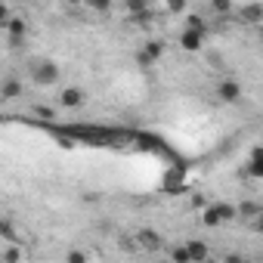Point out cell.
<instances>
[{
    "instance_id": "2",
    "label": "cell",
    "mask_w": 263,
    "mask_h": 263,
    "mask_svg": "<svg viewBox=\"0 0 263 263\" xmlns=\"http://www.w3.org/2000/svg\"><path fill=\"white\" fill-rule=\"evenodd\" d=\"M229 220H235V208H232V204H223V201L208 204L204 214H201V223H204V226H223V223H229Z\"/></svg>"
},
{
    "instance_id": "17",
    "label": "cell",
    "mask_w": 263,
    "mask_h": 263,
    "mask_svg": "<svg viewBox=\"0 0 263 263\" xmlns=\"http://www.w3.org/2000/svg\"><path fill=\"white\" fill-rule=\"evenodd\" d=\"M171 263H189V254H186V248H183V245L171 248Z\"/></svg>"
},
{
    "instance_id": "11",
    "label": "cell",
    "mask_w": 263,
    "mask_h": 263,
    "mask_svg": "<svg viewBox=\"0 0 263 263\" xmlns=\"http://www.w3.org/2000/svg\"><path fill=\"white\" fill-rule=\"evenodd\" d=\"M201 44H204V34H195V31H186L183 28V34H180V47L183 50L195 53V50H201Z\"/></svg>"
},
{
    "instance_id": "5",
    "label": "cell",
    "mask_w": 263,
    "mask_h": 263,
    "mask_svg": "<svg viewBox=\"0 0 263 263\" xmlns=\"http://www.w3.org/2000/svg\"><path fill=\"white\" fill-rule=\"evenodd\" d=\"M84 102H87V90L84 87H65L59 93V105L62 108H81Z\"/></svg>"
},
{
    "instance_id": "4",
    "label": "cell",
    "mask_w": 263,
    "mask_h": 263,
    "mask_svg": "<svg viewBox=\"0 0 263 263\" xmlns=\"http://www.w3.org/2000/svg\"><path fill=\"white\" fill-rule=\"evenodd\" d=\"M217 99L226 102V105H229V102H238V99H241V84L232 81V78H223V81L217 84Z\"/></svg>"
},
{
    "instance_id": "9",
    "label": "cell",
    "mask_w": 263,
    "mask_h": 263,
    "mask_svg": "<svg viewBox=\"0 0 263 263\" xmlns=\"http://www.w3.org/2000/svg\"><path fill=\"white\" fill-rule=\"evenodd\" d=\"M22 81L19 78H7L4 84H0V99H19L22 96Z\"/></svg>"
},
{
    "instance_id": "22",
    "label": "cell",
    "mask_w": 263,
    "mask_h": 263,
    "mask_svg": "<svg viewBox=\"0 0 263 263\" xmlns=\"http://www.w3.org/2000/svg\"><path fill=\"white\" fill-rule=\"evenodd\" d=\"M198 263H217V260H214V257H204V260H198Z\"/></svg>"
},
{
    "instance_id": "16",
    "label": "cell",
    "mask_w": 263,
    "mask_h": 263,
    "mask_svg": "<svg viewBox=\"0 0 263 263\" xmlns=\"http://www.w3.org/2000/svg\"><path fill=\"white\" fill-rule=\"evenodd\" d=\"M186 31H195V34H208V25L201 16H189L186 19Z\"/></svg>"
},
{
    "instance_id": "14",
    "label": "cell",
    "mask_w": 263,
    "mask_h": 263,
    "mask_svg": "<svg viewBox=\"0 0 263 263\" xmlns=\"http://www.w3.org/2000/svg\"><path fill=\"white\" fill-rule=\"evenodd\" d=\"M65 263H90V254L84 248H68L65 251Z\"/></svg>"
},
{
    "instance_id": "12",
    "label": "cell",
    "mask_w": 263,
    "mask_h": 263,
    "mask_svg": "<svg viewBox=\"0 0 263 263\" xmlns=\"http://www.w3.org/2000/svg\"><path fill=\"white\" fill-rule=\"evenodd\" d=\"M22 257H25L22 245H4L0 248V263H22Z\"/></svg>"
},
{
    "instance_id": "13",
    "label": "cell",
    "mask_w": 263,
    "mask_h": 263,
    "mask_svg": "<svg viewBox=\"0 0 263 263\" xmlns=\"http://www.w3.org/2000/svg\"><path fill=\"white\" fill-rule=\"evenodd\" d=\"M260 214H263V208H260L257 201H245V204L235 211V217H238V220H245V223H248V220H254V217H260Z\"/></svg>"
},
{
    "instance_id": "10",
    "label": "cell",
    "mask_w": 263,
    "mask_h": 263,
    "mask_svg": "<svg viewBox=\"0 0 263 263\" xmlns=\"http://www.w3.org/2000/svg\"><path fill=\"white\" fill-rule=\"evenodd\" d=\"M0 241H4V245H19V229H16L13 220L0 217Z\"/></svg>"
},
{
    "instance_id": "6",
    "label": "cell",
    "mask_w": 263,
    "mask_h": 263,
    "mask_svg": "<svg viewBox=\"0 0 263 263\" xmlns=\"http://www.w3.org/2000/svg\"><path fill=\"white\" fill-rule=\"evenodd\" d=\"M4 28H7V34H10V44H13V47H19V44L25 41V34H28V22H25L22 16H10V22H7Z\"/></svg>"
},
{
    "instance_id": "18",
    "label": "cell",
    "mask_w": 263,
    "mask_h": 263,
    "mask_svg": "<svg viewBox=\"0 0 263 263\" xmlns=\"http://www.w3.org/2000/svg\"><path fill=\"white\" fill-rule=\"evenodd\" d=\"M223 263H251V260H248L245 254H226V257H223Z\"/></svg>"
},
{
    "instance_id": "8",
    "label": "cell",
    "mask_w": 263,
    "mask_h": 263,
    "mask_svg": "<svg viewBox=\"0 0 263 263\" xmlns=\"http://www.w3.org/2000/svg\"><path fill=\"white\" fill-rule=\"evenodd\" d=\"M183 248H186V254H189V263H198V260L211 257V245L201 241V238H189V241H183Z\"/></svg>"
},
{
    "instance_id": "3",
    "label": "cell",
    "mask_w": 263,
    "mask_h": 263,
    "mask_svg": "<svg viewBox=\"0 0 263 263\" xmlns=\"http://www.w3.org/2000/svg\"><path fill=\"white\" fill-rule=\"evenodd\" d=\"M134 241H137V248H140V251H146V254H158V251H164V248H167L164 235H161V232H155V229H137V232H134Z\"/></svg>"
},
{
    "instance_id": "20",
    "label": "cell",
    "mask_w": 263,
    "mask_h": 263,
    "mask_svg": "<svg viewBox=\"0 0 263 263\" xmlns=\"http://www.w3.org/2000/svg\"><path fill=\"white\" fill-rule=\"evenodd\" d=\"M10 16H13V13H10V7H4V4H0V28H4V25L10 22Z\"/></svg>"
},
{
    "instance_id": "7",
    "label": "cell",
    "mask_w": 263,
    "mask_h": 263,
    "mask_svg": "<svg viewBox=\"0 0 263 263\" xmlns=\"http://www.w3.org/2000/svg\"><path fill=\"white\" fill-rule=\"evenodd\" d=\"M164 50H167V47H164V41H149V44L140 50L137 62H140V65H152V62H158V59L164 56Z\"/></svg>"
},
{
    "instance_id": "1",
    "label": "cell",
    "mask_w": 263,
    "mask_h": 263,
    "mask_svg": "<svg viewBox=\"0 0 263 263\" xmlns=\"http://www.w3.org/2000/svg\"><path fill=\"white\" fill-rule=\"evenodd\" d=\"M28 74H31V81H34V84L50 87V84H56V81H59L62 68H59L53 59H31V62H28Z\"/></svg>"
},
{
    "instance_id": "21",
    "label": "cell",
    "mask_w": 263,
    "mask_h": 263,
    "mask_svg": "<svg viewBox=\"0 0 263 263\" xmlns=\"http://www.w3.org/2000/svg\"><path fill=\"white\" fill-rule=\"evenodd\" d=\"M34 115H41V118H50L53 111H50V108H44V105H34Z\"/></svg>"
},
{
    "instance_id": "23",
    "label": "cell",
    "mask_w": 263,
    "mask_h": 263,
    "mask_svg": "<svg viewBox=\"0 0 263 263\" xmlns=\"http://www.w3.org/2000/svg\"><path fill=\"white\" fill-rule=\"evenodd\" d=\"M158 263H161V260H158Z\"/></svg>"
},
{
    "instance_id": "15",
    "label": "cell",
    "mask_w": 263,
    "mask_h": 263,
    "mask_svg": "<svg viewBox=\"0 0 263 263\" xmlns=\"http://www.w3.org/2000/svg\"><path fill=\"white\" fill-rule=\"evenodd\" d=\"M238 16L248 19V22H260V19H263V7H241Z\"/></svg>"
},
{
    "instance_id": "19",
    "label": "cell",
    "mask_w": 263,
    "mask_h": 263,
    "mask_svg": "<svg viewBox=\"0 0 263 263\" xmlns=\"http://www.w3.org/2000/svg\"><path fill=\"white\" fill-rule=\"evenodd\" d=\"M211 10H214V13H229L232 7L226 4V0H214V4H211Z\"/></svg>"
}]
</instances>
